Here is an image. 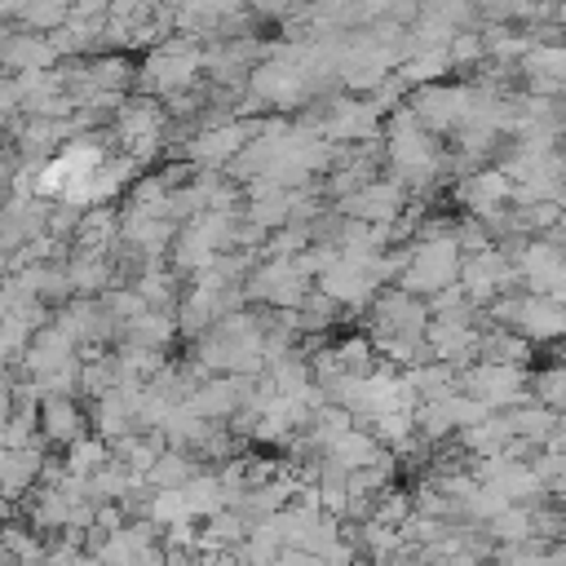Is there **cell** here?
<instances>
[{"label":"cell","instance_id":"cell-4","mask_svg":"<svg viewBox=\"0 0 566 566\" xmlns=\"http://www.w3.org/2000/svg\"><path fill=\"white\" fill-rule=\"evenodd\" d=\"M44 424L53 438H80V411L71 407V398H49L44 402Z\"/></svg>","mask_w":566,"mask_h":566},{"label":"cell","instance_id":"cell-1","mask_svg":"<svg viewBox=\"0 0 566 566\" xmlns=\"http://www.w3.org/2000/svg\"><path fill=\"white\" fill-rule=\"evenodd\" d=\"M199 66H203V53H199L190 40H164V44L146 57L137 84H142L146 93H181V88L195 84V71H199Z\"/></svg>","mask_w":566,"mask_h":566},{"label":"cell","instance_id":"cell-3","mask_svg":"<svg viewBox=\"0 0 566 566\" xmlns=\"http://www.w3.org/2000/svg\"><path fill=\"white\" fill-rule=\"evenodd\" d=\"M371 124H376V111H371V106H363V102H340L336 115H332V124H327V133H332V137H363V133H371Z\"/></svg>","mask_w":566,"mask_h":566},{"label":"cell","instance_id":"cell-2","mask_svg":"<svg viewBox=\"0 0 566 566\" xmlns=\"http://www.w3.org/2000/svg\"><path fill=\"white\" fill-rule=\"evenodd\" d=\"M469 398H478L482 407H509L522 398V371L513 363H482L478 371H469Z\"/></svg>","mask_w":566,"mask_h":566}]
</instances>
